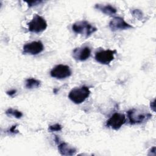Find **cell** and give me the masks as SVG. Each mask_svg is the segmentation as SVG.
Returning <instances> with one entry per match:
<instances>
[{"label":"cell","mask_w":156,"mask_h":156,"mask_svg":"<svg viewBox=\"0 0 156 156\" xmlns=\"http://www.w3.org/2000/svg\"><path fill=\"white\" fill-rule=\"evenodd\" d=\"M28 4V5L29 7H32L34 5H37L38 4H39L40 3L42 2L41 1H27L26 2Z\"/></svg>","instance_id":"17"},{"label":"cell","mask_w":156,"mask_h":156,"mask_svg":"<svg viewBox=\"0 0 156 156\" xmlns=\"http://www.w3.org/2000/svg\"><path fill=\"white\" fill-rule=\"evenodd\" d=\"M57 144L58 150L62 155H73L76 153V148L65 142L60 141Z\"/></svg>","instance_id":"11"},{"label":"cell","mask_w":156,"mask_h":156,"mask_svg":"<svg viewBox=\"0 0 156 156\" xmlns=\"http://www.w3.org/2000/svg\"><path fill=\"white\" fill-rule=\"evenodd\" d=\"M127 113L130 124H141L148 121L152 117V115L150 113L143 112L136 108L130 109Z\"/></svg>","instance_id":"3"},{"label":"cell","mask_w":156,"mask_h":156,"mask_svg":"<svg viewBox=\"0 0 156 156\" xmlns=\"http://www.w3.org/2000/svg\"><path fill=\"white\" fill-rule=\"evenodd\" d=\"M41 85V82L34 78H29L25 81V86L27 89H33L39 87Z\"/></svg>","instance_id":"13"},{"label":"cell","mask_w":156,"mask_h":156,"mask_svg":"<svg viewBox=\"0 0 156 156\" xmlns=\"http://www.w3.org/2000/svg\"><path fill=\"white\" fill-rule=\"evenodd\" d=\"M116 50H101L95 53V60L103 65H108L113 59Z\"/></svg>","instance_id":"7"},{"label":"cell","mask_w":156,"mask_h":156,"mask_svg":"<svg viewBox=\"0 0 156 156\" xmlns=\"http://www.w3.org/2000/svg\"><path fill=\"white\" fill-rule=\"evenodd\" d=\"M132 13H133V15H135V16H136V18H142V16H143L142 12H141L140 10H139L138 9H135V10H133V11H132Z\"/></svg>","instance_id":"16"},{"label":"cell","mask_w":156,"mask_h":156,"mask_svg":"<svg viewBox=\"0 0 156 156\" xmlns=\"http://www.w3.org/2000/svg\"><path fill=\"white\" fill-rule=\"evenodd\" d=\"M91 55V49L88 46H82L74 49L73 51V57L77 61H85Z\"/></svg>","instance_id":"10"},{"label":"cell","mask_w":156,"mask_h":156,"mask_svg":"<svg viewBox=\"0 0 156 156\" xmlns=\"http://www.w3.org/2000/svg\"><path fill=\"white\" fill-rule=\"evenodd\" d=\"M16 90H14V89L11 90H9V91H7L6 92V93H7L9 96H13V95H15V94H16Z\"/></svg>","instance_id":"19"},{"label":"cell","mask_w":156,"mask_h":156,"mask_svg":"<svg viewBox=\"0 0 156 156\" xmlns=\"http://www.w3.org/2000/svg\"><path fill=\"white\" fill-rule=\"evenodd\" d=\"M28 30L33 33H40L44 31L47 27L46 20L38 15H35L32 20L27 23Z\"/></svg>","instance_id":"4"},{"label":"cell","mask_w":156,"mask_h":156,"mask_svg":"<svg viewBox=\"0 0 156 156\" xmlns=\"http://www.w3.org/2000/svg\"><path fill=\"white\" fill-rule=\"evenodd\" d=\"M95 8L96 9L100 10L104 14H105L107 15H110V16H112V15L116 14V11H117L116 9L114 7H113L112 5H111L110 4L104 5V4H98L95 5Z\"/></svg>","instance_id":"12"},{"label":"cell","mask_w":156,"mask_h":156,"mask_svg":"<svg viewBox=\"0 0 156 156\" xmlns=\"http://www.w3.org/2000/svg\"><path fill=\"white\" fill-rule=\"evenodd\" d=\"M5 114L8 116H13L17 119H20L23 116V113L21 112L16 109H13L12 108H10L7 109L5 112Z\"/></svg>","instance_id":"14"},{"label":"cell","mask_w":156,"mask_h":156,"mask_svg":"<svg viewBox=\"0 0 156 156\" xmlns=\"http://www.w3.org/2000/svg\"><path fill=\"white\" fill-rule=\"evenodd\" d=\"M50 74L54 78L63 79L69 77L71 75V71L68 65L59 64L51 69Z\"/></svg>","instance_id":"6"},{"label":"cell","mask_w":156,"mask_h":156,"mask_svg":"<svg viewBox=\"0 0 156 156\" xmlns=\"http://www.w3.org/2000/svg\"><path fill=\"white\" fill-rule=\"evenodd\" d=\"M90 93L89 88L87 86L76 87L70 91L68 98L74 104H80L89 97Z\"/></svg>","instance_id":"1"},{"label":"cell","mask_w":156,"mask_h":156,"mask_svg":"<svg viewBox=\"0 0 156 156\" xmlns=\"http://www.w3.org/2000/svg\"><path fill=\"white\" fill-rule=\"evenodd\" d=\"M62 129V126L60 124H55L50 126L48 128V130L50 132H58V131H60Z\"/></svg>","instance_id":"15"},{"label":"cell","mask_w":156,"mask_h":156,"mask_svg":"<svg viewBox=\"0 0 156 156\" xmlns=\"http://www.w3.org/2000/svg\"><path fill=\"white\" fill-rule=\"evenodd\" d=\"M72 29L75 33L85 37H88L98 30L96 27L85 20L74 23L72 26Z\"/></svg>","instance_id":"2"},{"label":"cell","mask_w":156,"mask_h":156,"mask_svg":"<svg viewBox=\"0 0 156 156\" xmlns=\"http://www.w3.org/2000/svg\"><path fill=\"white\" fill-rule=\"evenodd\" d=\"M126 121V116L119 113H115L106 122V126L113 130H117L125 124Z\"/></svg>","instance_id":"5"},{"label":"cell","mask_w":156,"mask_h":156,"mask_svg":"<svg viewBox=\"0 0 156 156\" xmlns=\"http://www.w3.org/2000/svg\"><path fill=\"white\" fill-rule=\"evenodd\" d=\"M9 132L10 133H18V130L16 129V126H12L10 129H9Z\"/></svg>","instance_id":"18"},{"label":"cell","mask_w":156,"mask_h":156,"mask_svg":"<svg viewBox=\"0 0 156 156\" xmlns=\"http://www.w3.org/2000/svg\"><path fill=\"white\" fill-rule=\"evenodd\" d=\"M43 49L44 46L42 42L40 41H35L24 45L23 53L24 54L37 55L41 52Z\"/></svg>","instance_id":"8"},{"label":"cell","mask_w":156,"mask_h":156,"mask_svg":"<svg viewBox=\"0 0 156 156\" xmlns=\"http://www.w3.org/2000/svg\"><path fill=\"white\" fill-rule=\"evenodd\" d=\"M154 107H155V100H154V101L151 102V108H153V110L154 111Z\"/></svg>","instance_id":"20"},{"label":"cell","mask_w":156,"mask_h":156,"mask_svg":"<svg viewBox=\"0 0 156 156\" xmlns=\"http://www.w3.org/2000/svg\"><path fill=\"white\" fill-rule=\"evenodd\" d=\"M109 27L112 31L126 30L133 28V26L126 23L121 17H114L109 23Z\"/></svg>","instance_id":"9"}]
</instances>
